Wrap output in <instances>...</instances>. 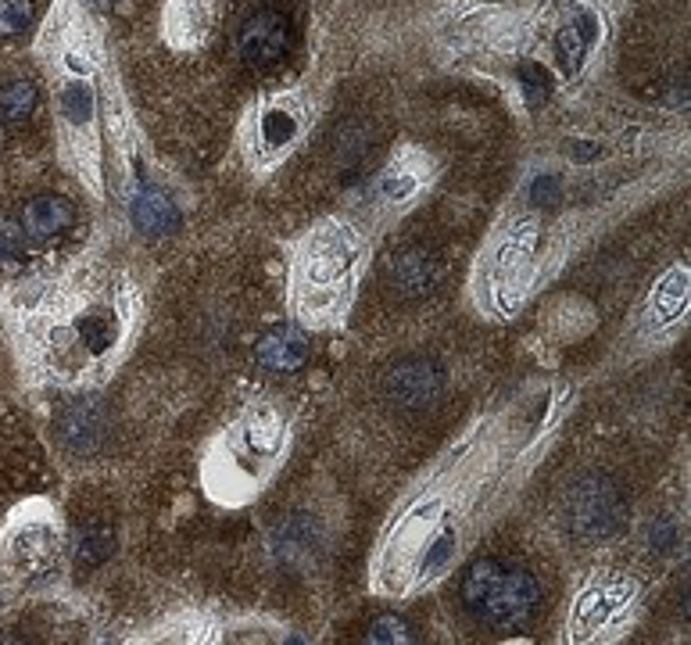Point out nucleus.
Here are the masks:
<instances>
[{
	"mask_svg": "<svg viewBox=\"0 0 691 645\" xmlns=\"http://www.w3.org/2000/svg\"><path fill=\"white\" fill-rule=\"evenodd\" d=\"M538 581L520 567H505L502 559H477L462 581L466 610L495 631L523 628L538 610Z\"/></svg>",
	"mask_w": 691,
	"mask_h": 645,
	"instance_id": "obj_1",
	"label": "nucleus"
},
{
	"mask_svg": "<svg viewBox=\"0 0 691 645\" xmlns=\"http://www.w3.org/2000/svg\"><path fill=\"white\" fill-rule=\"evenodd\" d=\"M627 502L606 473H588L563 495V524L577 542H606L623 527Z\"/></svg>",
	"mask_w": 691,
	"mask_h": 645,
	"instance_id": "obj_2",
	"label": "nucleus"
},
{
	"mask_svg": "<svg viewBox=\"0 0 691 645\" xmlns=\"http://www.w3.org/2000/svg\"><path fill=\"white\" fill-rule=\"evenodd\" d=\"M441 391H444V373L427 355H405V359L391 362L384 373L387 402L405 409V413L430 409L441 398Z\"/></svg>",
	"mask_w": 691,
	"mask_h": 645,
	"instance_id": "obj_3",
	"label": "nucleus"
},
{
	"mask_svg": "<svg viewBox=\"0 0 691 645\" xmlns=\"http://www.w3.org/2000/svg\"><path fill=\"white\" fill-rule=\"evenodd\" d=\"M291 47V18L273 8H262L240 29V54L251 65H276Z\"/></svg>",
	"mask_w": 691,
	"mask_h": 645,
	"instance_id": "obj_4",
	"label": "nucleus"
},
{
	"mask_svg": "<svg viewBox=\"0 0 691 645\" xmlns=\"http://www.w3.org/2000/svg\"><path fill=\"white\" fill-rule=\"evenodd\" d=\"M58 427H61V441H65L72 452L86 456V452H97V448L104 445V438H108V430H111V413L101 398H94V395L76 398V402L65 405Z\"/></svg>",
	"mask_w": 691,
	"mask_h": 645,
	"instance_id": "obj_5",
	"label": "nucleus"
},
{
	"mask_svg": "<svg viewBox=\"0 0 691 645\" xmlns=\"http://www.w3.org/2000/svg\"><path fill=\"white\" fill-rule=\"evenodd\" d=\"M258 362L273 373H294L308 362V337L298 327H276L258 341Z\"/></svg>",
	"mask_w": 691,
	"mask_h": 645,
	"instance_id": "obj_6",
	"label": "nucleus"
},
{
	"mask_svg": "<svg viewBox=\"0 0 691 645\" xmlns=\"http://www.w3.org/2000/svg\"><path fill=\"white\" fill-rule=\"evenodd\" d=\"M72 219H76V212H72V205L61 194H40V198L26 201L18 226L26 230V237L47 241V237H58V233L69 230Z\"/></svg>",
	"mask_w": 691,
	"mask_h": 645,
	"instance_id": "obj_7",
	"label": "nucleus"
},
{
	"mask_svg": "<svg viewBox=\"0 0 691 645\" xmlns=\"http://www.w3.org/2000/svg\"><path fill=\"white\" fill-rule=\"evenodd\" d=\"M129 215H133V226L144 230V233H151V237L169 233V230L180 226V208H176V201L158 187L137 190L133 201H129Z\"/></svg>",
	"mask_w": 691,
	"mask_h": 645,
	"instance_id": "obj_8",
	"label": "nucleus"
},
{
	"mask_svg": "<svg viewBox=\"0 0 691 645\" xmlns=\"http://www.w3.org/2000/svg\"><path fill=\"white\" fill-rule=\"evenodd\" d=\"M387 276H391L394 291L405 294V298H416V294L430 291V284H434V276H437V262L427 248H409L394 258Z\"/></svg>",
	"mask_w": 691,
	"mask_h": 645,
	"instance_id": "obj_9",
	"label": "nucleus"
},
{
	"mask_svg": "<svg viewBox=\"0 0 691 645\" xmlns=\"http://www.w3.org/2000/svg\"><path fill=\"white\" fill-rule=\"evenodd\" d=\"M591 40H595V18L591 15H581L577 22H570V26L559 29V36H555V51H559V61H563L566 72L581 69V61H584V54H588Z\"/></svg>",
	"mask_w": 691,
	"mask_h": 645,
	"instance_id": "obj_10",
	"label": "nucleus"
},
{
	"mask_svg": "<svg viewBox=\"0 0 691 645\" xmlns=\"http://www.w3.org/2000/svg\"><path fill=\"white\" fill-rule=\"evenodd\" d=\"M36 101H40V94H36V86L29 79H11V83L0 86V115L8 122L29 119Z\"/></svg>",
	"mask_w": 691,
	"mask_h": 645,
	"instance_id": "obj_11",
	"label": "nucleus"
},
{
	"mask_svg": "<svg viewBox=\"0 0 691 645\" xmlns=\"http://www.w3.org/2000/svg\"><path fill=\"white\" fill-rule=\"evenodd\" d=\"M79 337H83V344L90 352H97V355L108 352L111 341H115V319L101 309L86 312V316L79 319Z\"/></svg>",
	"mask_w": 691,
	"mask_h": 645,
	"instance_id": "obj_12",
	"label": "nucleus"
},
{
	"mask_svg": "<svg viewBox=\"0 0 691 645\" xmlns=\"http://www.w3.org/2000/svg\"><path fill=\"white\" fill-rule=\"evenodd\" d=\"M111 552H115V538H111V531H90V534H83V542H79L76 563L83 570H94V567H101Z\"/></svg>",
	"mask_w": 691,
	"mask_h": 645,
	"instance_id": "obj_13",
	"label": "nucleus"
},
{
	"mask_svg": "<svg viewBox=\"0 0 691 645\" xmlns=\"http://www.w3.org/2000/svg\"><path fill=\"white\" fill-rule=\"evenodd\" d=\"M33 15H36L33 0H0V36L26 33Z\"/></svg>",
	"mask_w": 691,
	"mask_h": 645,
	"instance_id": "obj_14",
	"label": "nucleus"
},
{
	"mask_svg": "<svg viewBox=\"0 0 691 645\" xmlns=\"http://www.w3.org/2000/svg\"><path fill=\"white\" fill-rule=\"evenodd\" d=\"M61 108H65V115H69L72 122H90V115H94V94H90V86L86 83H72L69 90H65V97H61Z\"/></svg>",
	"mask_w": 691,
	"mask_h": 645,
	"instance_id": "obj_15",
	"label": "nucleus"
},
{
	"mask_svg": "<svg viewBox=\"0 0 691 645\" xmlns=\"http://www.w3.org/2000/svg\"><path fill=\"white\" fill-rule=\"evenodd\" d=\"M520 83H523V94H527L530 108H538L548 97V72L541 69V65H520Z\"/></svg>",
	"mask_w": 691,
	"mask_h": 645,
	"instance_id": "obj_16",
	"label": "nucleus"
},
{
	"mask_svg": "<svg viewBox=\"0 0 691 645\" xmlns=\"http://www.w3.org/2000/svg\"><path fill=\"white\" fill-rule=\"evenodd\" d=\"M26 251V230L11 219H0V262H15Z\"/></svg>",
	"mask_w": 691,
	"mask_h": 645,
	"instance_id": "obj_17",
	"label": "nucleus"
},
{
	"mask_svg": "<svg viewBox=\"0 0 691 645\" xmlns=\"http://www.w3.org/2000/svg\"><path fill=\"white\" fill-rule=\"evenodd\" d=\"M369 642H412L409 628H405V620L398 617H380L369 628Z\"/></svg>",
	"mask_w": 691,
	"mask_h": 645,
	"instance_id": "obj_18",
	"label": "nucleus"
},
{
	"mask_svg": "<svg viewBox=\"0 0 691 645\" xmlns=\"http://www.w3.org/2000/svg\"><path fill=\"white\" fill-rule=\"evenodd\" d=\"M262 133H265V144H287V140L294 137V119L291 115H283V112L265 115Z\"/></svg>",
	"mask_w": 691,
	"mask_h": 645,
	"instance_id": "obj_19",
	"label": "nucleus"
},
{
	"mask_svg": "<svg viewBox=\"0 0 691 645\" xmlns=\"http://www.w3.org/2000/svg\"><path fill=\"white\" fill-rule=\"evenodd\" d=\"M559 198H563V183H559V176H552V172L538 176L534 187H530V201H534V205H555Z\"/></svg>",
	"mask_w": 691,
	"mask_h": 645,
	"instance_id": "obj_20",
	"label": "nucleus"
},
{
	"mask_svg": "<svg viewBox=\"0 0 691 645\" xmlns=\"http://www.w3.org/2000/svg\"><path fill=\"white\" fill-rule=\"evenodd\" d=\"M566 155L577 158V162H588V158H598V155H602V147L591 144V140H573V144L566 147Z\"/></svg>",
	"mask_w": 691,
	"mask_h": 645,
	"instance_id": "obj_21",
	"label": "nucleus"
}]
</instances>
